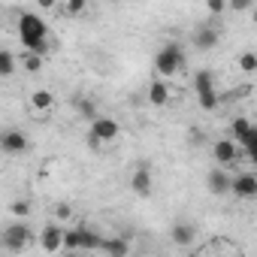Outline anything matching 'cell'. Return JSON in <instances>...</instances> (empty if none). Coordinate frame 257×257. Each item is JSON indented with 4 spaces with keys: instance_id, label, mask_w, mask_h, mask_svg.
<instances>
[{
    "instance_id": "5bb4252c",
    "label": "cell",
    "mask_w": 257,
    "mask_h": 257,
    "mask_svg": "<svg viewBox=\"0 0 257 257\" xmlns=\"http://www.w3.org/2000/svg\"><path fill=\"white\" fill-rule=\"evenodd\" d=\"M149 103H152V106H167V103H170V85H167L164 79H155V82L149 85Z\"/></svg>"
},
{
    "instance_id": "30bf717a",
    "label": "cell",
    "mask_w": 257,
    "mask_h": 257,
    "mask_svg": "<svg viewBox=\"0 0 257 257\" xmlns=\"http://www.w3.org/2000/svg\"><path fill=\"white\" fill-rule=\"evenodd\" d=\"M191 43H194V49L209 52V49H215V46H218V31H215L212 25L197 28V31H194V37H191Z\"/></svg>"
},
{
    "instance_id": "6da1fadb",
    "label": "cell",
    "mask_w": 257,
    "mask_h": 257,
    "mask_svg": "<svg viewBox=\"0 0 257 257\" xmlns=\"http://www.w3.org/2000/svg\"><path fill=\"white\" fill-rule=\"evenodd\" d=\"M19 40H22V46L28 52L46 55L49 52V28H46V22L40 16H34V13H25L19 19Z\"/></svg>"
},
{
    "instance_id": "d4e9b609",
    "label": "cell",
    "mask_w": 257,
    "mask_h": 257,
    "mask_svg": "<svg viewBox=\"0 0 257 257\" xmlns=\"http://www.w3.org/2000/svg\"><path fill=\"white\" fill-rule=\"evenodd\" d=\"M206 10H209V16H224L230 10V4L227 0H206Z\"/></svg>"
},
{
    "instance_id": "4dcf8cb0",
    "label": "cell",
    "mask_w": 257,
    "mask_h": 257,
    "mask_svg": "<svg viewBox=\"0 0 257 257\" xmlns=\"http://www.w3.org/2000/svg\"><path fill=\"white\" fill-rule=\"evenodd\" d=\"M251 22H254V25H257V7H254V10H251Z\"/></svg>"
},
{
    "instance_id": "3957f363",
    "label": "cell",
    "mask_w": 257,
    "mask_h": 257,
    "mask_svg": "<svg viewBox=\"0 0 257 257\" xmlns=\"http://www.w3.org/2000/svg\"><path fill=\"white\" fill-rule=\"evenodd\" d=\"M31 239H34V230H31L25 221H16V224H10V227L4 230V248L13 251V254L25 251V248L31 245Z\"/></svg>"
},
{
    "instance_id": "cb8c5ba5",
    "label": "cell",
    "mask_w": 257,
    "mask_h": 257,
    "mask_svg": "<svg viewBox=\"0 0 257 257\" xmlns=\"http://www.w3.org/2000/svg\"><path fill=\"white\" fill-rule=\"evenodd\" d=\"M85 7H88V0H67V4H64V13H67V16H82Z\"/></svg>"
},
{
    "instance_id": "9c48e42d",
    "label": "cell",
    "mask_w": 257,
    "mask_h": 257,
    "mask_svg": "<svg viewBox=\"0 0 257 257\" xmlns=\"http://www.w3.org/2000/svg\"><path fill=\"white\" fill-rule=\"evenodd\" d=\"M170 239H173L179 248H188V245H194V239H197V227L188 224V221H179V224H173Z\"/></svg>"
},
{
    "instance_id": "5b68a950",
    "label": "cell",
    "mask_w": 257,
    "mask_h": 257,
    "mask_svg": "<svg viewBox=\"0 0 257 257\" xmlns=\"http://www.w3.org/2000/svg\"><path fill=\"white\" fill-rule=\"evenodd\" d=\"M40 245H43V251H49V254L64 251V227H61V224H46V227L40 230Z\"/></svg>"
},
{
    "instance_id": "8992f818",
    "label": "cell",
    "mask_w": 257,
    "mask_h": 257,
    "mask_svg": "<svg viewBox=\"0 0 257 257\" xmlns=\"http://www.w3.org/2000/svg\"><path fill=\"white\" fill-rule=\"evenodd\" d=\"M152 170L146 167V164H140L137 170H134V176H131V191L137 194V197H149L152 194Z\"/></svg>"
},
{
    "instance_id": "f546056e",
    "label": "cell",
    "mask_w": 257,
    "mask_h": 257,
    "mask_svg": "<svg viewBox=\"0 0 257 257\" xmlns=\"http://www.w3.org/2000/svg\"><path fill=\"white\" fill-rule=\"evenodd\" d=\"M70 215V206H58V218H67Z\"/></svg>"
},
{
    "instance_id": "4fadbf2b",
    "label": "cell",
    "mask_w": 257,
    "mask_h": 257,
    "mask_svg": "<svg viewBox=\"0 0 257 257\" xmlns=\"http://www.w3.org/2000/svg\"><path fill=\"white\" fill-rule=\"evenodd\" d=\"M212 155H215L218 164H233V161L239 158V149H236L233 140H218V143L212 146Z\"/></svg>"
},
{
    "instance_id": "7402d4cb",
    "label": "cell",
    "mask_w": 257,
    "mask_h": 257,
    "mask_svg": "<svg viewBox=\"0 0 257 257\" xmlns=\"http://www.w3.org/2000/svg\"><path fill=\"white\" fill-rule=\"evenodd\" d=\"M76 109H79L82 118H91V121L97 118V106H94V100H88V97H79V100H76Z\"/></svg>"
},
{
    "instance_id": "4316f807",
    "label": "cell",
    "mask_w": 257,
    "mask_h": 257,
    "mask_svg": "<svg viewBox=\"0 0 257 257\" xmlns=\"http://www.w3.org/2000/svg\"><path fill=\"white\" fill-rule=\"evenodd\" d=\"M242 149H245V152L251 155V161L257 164V131H254V134H251V137H248V140L242 143Z\"/></svg>"
},
{
    "instance_id": "ffe728a7",
    "label": "cell",
    "mask_w": 257,
    "mask_h": 257,
    "mask_svg": "<svg viewBox=\"0 0 257 257\" xmlns=\"http://www.w3.org/2000/svg\"><path fill=\"white\" fill-rule=\"evenodd\" d=\"M16 73V55L10 49L0 52V76H13Z\"/></svg>"
},
{
    "instance_id": "ac0fdd59",
    "label": "cell",
    "mask_w": 257,
    "mask_h": 257,
    "mask_svg": "<svg viewBox=\"0 0 257 257\" xmlns=\"http://www.w3.org/2000/svg\"><path fill=\"white\" fill-rule=\"evenodd\" d=\"M100 248H103L106 254H115V257H121V254L131 251V245H127L124 239H106V242H100Z\"/></svg>"
},
{
    "instance_id": "f1b7e54d",
    "label": "cell",
    "mask_w": 257,
    "mask_h": 257,
    "mask_svg": "<svg viewBox=\"0 0 257 257\" xmlns=\"http://www.w3.org/2000/svg\"><path fill=\"white\" fill-rule=\"evenodd\" d=\"M37 7H40V10H55L58 0H37Z\"/></svg>"
},
{
    "instance_id": "603a6c76",
    "label": "cell",
    "mask_w": 257,
    "mask_h": 257,
    "mask_svg": "<svg viewBox=\"0 0 257 257\" xmlns=\"http://www.w3.org/2000/svg\"><path fill=\"white\" fill-rule=\"evenodd\" d=\"M94 248H100V236L91 227H82V251H94Z\"/></svg>"
},
{
    "instance_id": "44dd1931",
    "label": "cell",
    "mask_w": 257,
    "mask_h": 257,
    "mask_svg": "<svg viewBox=\"0 0 257 257\" xmlns=\"http://www.w3.org/2000/svg\"><path fill=\"white\" fill-rule=\"evenodd\" d=\"M22 64H25V70H28V73H40V70H43V55H40V52H28V49H25V61H22Z\"/></svg>"
},
{
    "instance_id": "1f68e13d",
    "label": "cell",
    "mask_w": 257,
    "mask_h": 257,
    "mask_svg": "<svg viewBox=\"0 0 257 257\" xmlns=\"http://www.w3.org/2000/svg\"><path fill=\"white\" fill-rule=\"evenodd\" d=\"M106 4H121V0H106Z\"/></svg>"
},
{
    "instance_id": "484cf974",
    "label": "cell",
    "mask_w": 257,
    "mask_h": 257,
    "mask_svg": "<svg viewBox=\"0 0 257 257\" xmlns=\"http://www.w3.org/2000/svg\"><path fill=\"white\" fill-rule=\"evenodd\" d=\"M10 212H13L16 218H28V215H31V203H28V200H16V203L10 206Z\"/></svg>"
},
{
    "instance_id": "e0dca14e",
    "label": "cell",
    "mask_w": 257,
    "mask_h": 257,
    "mask_svg": "<svg viewBox=\"0 0 257 257\" xmlns=\"http://www.w3.org/2000/svg\"><path fill=\"white\" fill-rule=\"evenodd\" d=\"M82 227L85 224L64 230V251H82Z\"/></svg>"
},
{
    "instance_id": "9a60e30c",
    "label": "cell",
    "mask_w": 257,
    "mask_h": 257,
    "mask_svg": "<svg viewBox=\"0 0 257 257\" xmlns=\"http://www.w3.org/2000/svg\"><path fill=\"white\" fill-rule=\"evenodd\" d=\"M194 91H197V97H206V94H215V91H218L212 70H200V73L194 76Z\"/></svg>"
},
{
    "instance_id": "ba28073f",
    "label": "cell",
    "mask_w": 257,
    "mask_h": 257,
    "mask_svg": "<svg viewBox=\"0 0 257 257\" xmlns=\"http://www.w3.org/2000/svg\"><path fill=\"white\" fill-rule=\"evenodd\" d=\"M233 194H236L239 200H254V197H257V176L239 173V176L233 179Z\"/></svg>"
},
{
    "instance_id": "d6986e66",
    "label": "cell",
    "mask_w": 257,
    "mask_h": 257,
    "mask_svg": "<svg viewBox=\"0 0 257 257\" xmlns=\"http://www.w3.org/2000/svg\"><path fill=\"white\" fill-rule=\"evenodd\" d=\"M236 64H239L242 73H257V52H242L236 58Z\"/></svg>"
},
{
    "instance_id": "8fae6325",
    "label": "cell",
    "mask_w": 257,
    "mask_h": 257,
    "mask_svg": "<svg viewBox=\"0 0 257 257\" xmlns=\"http://www.w3.org/2000/svg\"><path fill=\"white\" fill-rule=\"evenodd\" d=\"M31 109H34L37 115L52 112V109H55V94H52L49 88H37V91L31 94Z\"/></svg>"
},
{
    "instance_id": "7c38bea8",
    "label": "cell",
    "mask_w": 257,
    "mask_h": 257,
    "mask_svg": "<svg viewBox=\"0 0 257 257\" xmlns=\"http://www.w3.org/2000/svg\"><path fill=\"white\" fill-rule=\"evenodd\" d=\"M206 185H209V191H212V194H218V197L233 191V179H230L224 170H212V173L206 176Z\"/></svg>"
},
{
    "instance_id": "7a4b0ae2",
    "label": "cell",
    "mask_w": 257,
    "mask_h": 257,
    "mask_svg": "<svg viewBox=\"0 0 257 257\" xmlns=\"http://www.w3.org/2000/svg\"><path fill=\"white\" fill-rule=\"evenodd\" d=\"M185 67V49L179 43H167L158 55H155V70L158 76H176Z\"/></svg>"
},
{
    "instance_id": "2e32d148",
    "label": "cell",
    "mask_w": 257,
    "mask_h": 257,
    "mask_svg": "<svg viewBox=\"0 0 257 257\" xmlns=\"http://www.w3.org/2000/svg\"><path fill=\"white\" fill-rule=\"evenodd\" d=\"M230 131H233V137H236L239 143H245V140L257 131V127H254L248 118H242V115H239V118H233V127H230Z\"/></svg>"
},
{
    "instance_id": "52a82bcc",
    "label": "cell",
    "mask_w": 257,
    "mask_h": 257,
    "mask_svg": "<svg viewBox=\"0 0 257 257\" xmlns=\"http://www.w3.org/2000/svg\"><path fill=\"white\" fill-rule=\"evenodd\" d=\"M0 146H4L7 155H25L31 149V143H28V137L22 131H7L4 137H0Z\"/></svg>"
},
{
    "instance_id": "277c9868",
    "label": "cell",
    "mask_w": 257,
    "mask_h": 257,
    "mask_svg": "<svg viewBox=\"0 0 257 257\" xmlns=\"http://www.w3.org/2000/svg\"><path fill=\"white\" fill-rule=\"evenodd\" d=\"M118 137H121V127H118V121H112V118H103V115H97V118L91 121V146L112 143V140H118Z\"/></svg>"
},
{
    "instance_id": "83f0119b",
    "label": "cell",
    "mask_w": 257,
    "mask_h": 257,
    "mask_svg": "<svg viewBox=\"0 0 257 257\" xmlns=\"http://www.w3.org/2000/svg\"><path fill=\"white\" fill-rule=\"evenodd\" d=\"M227 4H230L233 13H248V10H254V0H227Z\"/></svg>"
}]
</instances>
